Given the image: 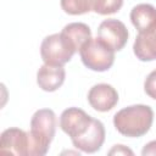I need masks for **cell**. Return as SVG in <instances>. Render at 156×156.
I'll return each mask as SVG.
<instances>
[{"label": "cell", "mask_w": 156, "mask_h": 156, "mask_svg": "<svg viewBox=\"0 0 156 156\" xmlns=\"http://www.w3.org/2000/svg\"><path fill=\"white\" fill-rule=\"evenodd\" d=\"M154 122V111L147 105H132L119 110L113 116V126L117 132L128 138L145 135Z\"/></svg>", "instance_id": "obj_1"}, {"label": "cell", "mask_w": 156, "mask_h": 156, "mask_svg": "<svg viewBox=\"0 0 156 156\" xmlns=\"http://www.w3.org/2000/svg\"><path fill=\"white\" fill-rule=\"evenodd\" d=\"M56 132V115L50 108H40L34 112L30 119L29 134V156H43Z\"/></svg>", "instance_id": "obj_2"}, {"label": "cell", "mask_w": 156, "mask_h": 156, "mask_svg": "<svg viewBox=\"0 0 156 156\" xmlns=\"http://www.w3.org/2000/svg\"><path fill=\"white\" fill-rule=\"evenodd\" d=\"M79 55L83 65L95 72H105L115 62V50L99 37L90 38L79 49Z\"/></svg>", "instance_id": "obj_3"}, {"label": "cell", "mask_w": 156, "mask_h": 156, "mask_svg": "<svg viewBox=\"0 0 156 156\" xmlns=\"http://www.w3.org/2000/svg\"><path fill=\"white\" fill-rule=\"evenodd\" d=\"M76 51V46L62 33L45 37L40 45V55L44 63L51 66H63L71 61Z\"/></svg>", "instance_id": "obj_4"}, {"label": "cell", "mask_w": 156, "mask_h": 156, "mask_svg": "<svg viewBox=\"0 0 156 156\" xmlns=\"http://www.w3.org/2000/svg\"><path fill=\"white\" fill-rule=\"evenodd\" d=\"M93 117L78 107H68L60 116V128L71 138H77L87 132Z\"/></svg>", "instance_id": "obj_5"}, {"label": "cell", "mask_w": 156, "mask_h": 156, "mask_svg": "<svg viewBox=\"0 0 156 156\" xmlns=\"http://www.w3.org/2000/svg\"><path fill=\"white\" fill-rule=\"evenodd\" d=\"M128 35L129 34L126 24L115 18L102 21L98 28V37L115 51H119L126 46Z\"/></svg>", "instance_id": "obj_6"}, {"label": "cell", "mask_w": 156, "mask_h": 156, "mask_svg": "<svg viewBox=\"0 0 156 156\" xmlns=\"http://www.w3.org/2000/svg\"><path fill=\"white\" fill-rule=\"evenodd\" d=\"M29 134L20 128H7L0 136V152L29 156Z\"/></svg>", "instance_id": "obj_7"}, {"label": "cell", "mask_w": 156, "mask_h": 156, "mask_svg": "<svg viewBox=\"0 0 156 156\" xmlns=\"http://www.w3.org/2000/svg\"><path fill=\"white\" fill-rule=\"evenodd\" d=\"M105 135H106V132H105V127L102 122L93 118L87 132L71 140L74 147L79 149L83 152L93 154L101 149L105 141Z\"/></svg>", "instance_id": "obj_8"}, {"label": "cell", "mask_w": 156, "mask_h": 156, "mask_svg": "<svg viewBox=\"0 0 156 156\" xmlns=\"http://www.w3.org/2000/svg\"><path fill=\"white\" fill-rule=\"evenodd\" d=\"M88 102L94 110L99 112H107L117 105L118 93L110 84H95L88 93Z\"/></svg>", "instance_id": "obj_9"}, {"label": "cell", "mask_w": 156, "mask_h": 156, "mask_svg": "<svg viewBox=\"0 0 156 156\" xmlns=\"http://www.w3.org/2000/svg\"><path fill=\"white\" fill-rule=\"evenodd\" d=\"M66 72L63 66H51L44 63L37 72V83L44 91H55L65 82Z\"/></svg>", "instance_id": "obj_10"}, {"label": "cell", "mask_w": 156, "mask_h": 156, "mask_svg": "<svg viewBox=\"0 0 156 156\" xmlns=\"http://www.w3.org/2000/svg\"><path fill=\"white\" fill-rule=\"evenodd\" d=\"M130 21L138 33L150 32L156 28V7L150 4H138L130 11Z\"/></svg>", "instance_id": "obj_11"}, {"label": "cell", "mask_w": 156, "mask_h": 156, "mask_svg": "<svg viewBox=\"0 0 156 156\" xmlns=\"http://www.w3.org/2000/svg\"><path fill=\"white\" fill-rule=\"evenodd\" d=\"M133 51L140 61L156 60V28L150 32L138 33L133 44Z\"/></svg>", "instance_id": "obj_12"}, {"label": "cell", "mask_w": 156, "mask_h": 156, "mask_svg": "<svg viewBox=\"0 0 156 156\" xmlns=\"http://www.w3.org/2000/svg\"><path fill=\"white\" fill-rule=\"evenodd\" d=\"M61 33L71 40V43L76 46L77 51H79V49L91 38V30L89 26L82 22H73L66 24Z\"/></svg>", "instance_id": "obj_13"}, {"label": "cell", "mask_w": 156, "mask_h": 156, "mask_svg": "<svg viewBox=\"0 0 156 156\" xmlns=\"http://www.w3.org/2000/svg\"><path fill=\"white\" fill-rule=\"evenodd\" d=\"M61 7L68 15H83L93 11L94 0H61Z\"/></svg>", "instance_id": "obj_14"}, {"label": "cell", "mask_w": 156, "mask_h": 156, "mask_svg": "<svg viewBox=\"0 0 156 156\" xmlns=\"http://www.w3.org/2000/svg\"><path fill=\"white\" fill-rule=\"evenodd\" d=\"M123 0H94L93 11L99 15H111L121 10Z\"/></svg>", "instance_id": "obj_15"}, {"label": "cell", "mask_w": 156, "mask_h": 156, "mask_svg": "<svg viewBox=\"0 0 156 156\" xmlns=\"http://www.w3.org/2000/svg\"><path fill=\"white\" fill-rule=\"evenodd\" d=\"M144 90L146 95H149L151 99L156 100V69L149 73L144 82Z\"/></svg>", "instance_id": "obj_16"}, {"label": "cell", "mask_w": 156, "mask_h": 156, "mask_svg": "<svg viewBox=\"0 0 156 156\" xmlns=\"http://www.w3.org/2000/svg\"><path fill=\"white\" fill-rule=\"evenodd\" d=\"M110 155H133V151L129 150L127 146L124 145H115L110 151H108Z\"/></svg>", "instance_id": "obj_17"}, {"label": "cell", "mask_w": 156, "mask_h": 156, "mask_svg": "<svg viewBox=\"0 0 156 156\" xmlns=\"http://www.w3.org/2000/svg\"><path fill=\"white\" fill-rule=\"evenodd\" d=\"M141 155L143 156H149V155H156V140H152L150 143H147L143 150H141Z\"/></svg>", "instance_id": "obj_18"}]
</instances>
